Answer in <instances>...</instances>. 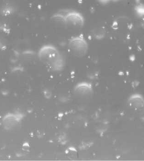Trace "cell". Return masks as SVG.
<instances>
[{"instance_id":"cell-4","label":"cell","mask_w":144,"mask_h":161,"mask_svg":"<svg viewBox=\"0 0 144 161\" xmlns=\"http://www.w3.org/2000/svg\"><path fill=\"white\" fill-rule=\"evenodd\" d=\"M74 90L76 94L82 97H90L93 92V89L91 85L86 82L78 83L76 85Z\"/></svg>"},{"instance_id":"cell-1","label":"cell","mask_w":144,"mask_h":161,"mask_svg":"<svg viewBox=\"0 0 144 161\" xmlns=\"http://www.w3.org/2000/svg\"><path fill=\"white\" fill-rule=\"evenodd\" d=\"M41 60L53 70L59 71L64 68V58L59 50L52 44H45L41 47L38 52Z\"/></svg>"},{"instance_id":"cell-5","label":"cell","mask_w":144,"mask_h":161,"mask_svg":"<svg viewBox=\"0 0 144 161\" xmlns=\"http://www.w3.org/2000/svg\"><path fill=\"white\" fill-rule=\"evenodd\" d=\"M128 103L130 107L134 109H141L144 107L143 97L141 95L135 94L130 97Z\"/></svg>"},{"instance_id":"cell-3","label":"cell","mask_w":144,"mask_h":161,"mask_svg":"<svg viewBox=\"0 0 144 161\" xmlns=\"http://www.w3.org/2000/svg\"><path fill=\"white\" fill-rule=\"evenodd\" d=\"M65 14L67 25L76 28L81 27L84 25L85 18L80 12L73 10L67 11Z\"/></svg>"},{"instance_id":"cell-2","label":"cell","mask_w":144,"mask_h":161,"mask_svg":"<svg viewBox=\"0 0 144 161\" xmlns=\"http://www.w3.org/2000/svg\"><path fill=\"white\" fill-rule=\"evenodd\" d=\"M87 41L82 36H72L69 40V47L73 54L77 57H82L88 50Z\"/></svg>"},{"instance_id":"cell-6","label":"cell","mask_w":144,"mask_h":161,"mask_svg":"<svg viewBox=\"0 0 144 161\" xmlns=\"http://www.w3.org/2000/svg\"><path fill=\"white\" fill-rule=\"evenodd\" d=\"M54 22L61 25H67L65 14L62 13L58 12L54 14L51 18Z\"/></svg>"}]
</instances>
